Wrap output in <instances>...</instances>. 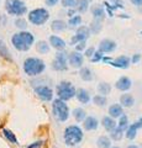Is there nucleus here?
<instances>
[{"label":"nucleus","mask_w":142,"mask_h":148,"mask_svg":"<svg viewBox=\"0 0 142 148\" xmlns=\"http://www.w3.org/2000/svg\"><path fill=\"white\" fill-rule=\"evenodd\" d=\"M35 42L34 35L29 31H20L14 34L11 37V43L17 51L20 52H26L31 48V46Z\"/></svg>","instance_id":"f257e3e1"},{"label":"nucleus","mask_w":142,"mask_h":148,"mask_svg":"<svg viewBox=\"0 0 142 148\" xmlns=\"http://www.w3.org/2000/svg\"><path fill=\"white\" fill-rule=\"evenodd\" d=\"M83 136H84L83 130L79 126H77V125H71L63 132V140H64L67 146H71V147L79 145L82 140H83Z\"/></svg>","instance_id":"f03ea898"},{"label":"nucleus","mask_w":142,"mask_h":148,"mask_svg":"<svg viewBox=\"0 0 142 148\" xmlns=\"http://www.w3.org/2000/svg\"><path fill=\"white\" fill-rule=\"evenodd\" d=\"M45 69H46V64L42 59H40V58L30 57V58L25 59V62H24V72L30 77L40 75Z\"/></svg>","instance_id":"7ed1b4c3"},{"label":"nucleus","mask_w":142,"mask_h":148,"mask_svg":"<svg viewBox=\"0 0 142 148\" xmlns=\"http://www.w3.org/2000/svg\"><path fill=\"white\" fill-rule=\"evenodd\" d=\"M52 114L54 119L59 122H66L69 119V108L66 104V101L61 99H56L52 103Z\"/></svg>","instance_id":"20e7f679"},{"label":"nucleus","mask_w":142,"mask_h":148,"mask_svg":"<svg viewBox=\"0 0 142 148\" xmlns=\"http://www.w3.org/2000/svg\"><path fill=\"white\" fill-rule=\"evenodd\" d=\"M5 10L8 14L14 16H22L27 11V6L22 0H6L5 1Z\"/></svg>","instance_id":"39448f33"},{"label":"nucleus","mask_w":142,"mask_h":148,"mask_svg":"<svg viewBox=\"0 0 142 148\" xmlns=\"http://www.w3.org/2000/svg\"><path fill=\"white\" fill-rule=\"evenodd\" d=\"M57 95L58 99L63 101H68L75 96V88L69 82H62L57 86Z\"/></svg>","instance_id":"423d86ee"},{"label":"nucleus","mask_w":142,"mask_h":148,"mask_svg":"<svg viewBox=\"0 0 142 148\" xmlns=\"http://www.w3.org/2000/svg\"><path fill=\"white\" fill-rule=\"evenodd\" d=\"M48 18H49V12L43 8L34 9L32 11L29 12V21L36 26L43 25Z\"/></svg>","instance_id":"0eeeda50"},{"label":"nucleus","mask_w":142,"mask_h":148,"mask_svg":"<svg viewBox=\"0 0 142 148\" xmlns=\"http://www.w3.org/2000/svg\"><path fill=\"white\" fill-rule=\"evenodd\" d=\"M90 36V29L86 26H79L75 31V35L72 37V45H77L80 42H85Z\"/></svg>","instance_id":"6e6552de"},{"label":"nucleus","mask_w":142,"mask_h":148,"mask_svg":"<svg viewBox=\"0 0 142 148\" xmlns=\"http://www.w3.org/2000/svg\"><path fill=\"white\" fill-rule=\"evenodd\" d=\"M35 94L42 101H51L53 99V90L47 85H38L35 88Z\"/></svg>","instance_id":"1a4fd4ad"},{"label":"nucleus","mask_w":142,"mask_h":148,"mask_svg":"<svg viewBox=\"0 0 142 148\" xmlns=\"http://www.w3.org/2000/svg\"><path fill=\"white\" fill-rule=\"evenodd\" d=\"M52 68L56 69V71H66L67 69V57L63 52L56 54L52 63Z\"/></svg>","instance_id":"9d476101"},{"label":"nucleus","mask_w":142,"mask_h":148,"mask_svg":"<svg viewBox=\"0 0 142 148\" xmlns=\"http://www.w3.org/2000/svg\"><path fill=\"white\" fill-rule=\"evenodd\" d=\"M83 61H84V57L79 52L71 53L69 58H68V62H69V64L73 68H82L83 67Z\"/></svg>","instance_id":"9b49d317"},{"label":"nucleus","mask_w":142,"mask_h":148,"mask_svg":"<svg viewBox=\"0 0 142 148\" xmlns=\"http://www.w3.org/2000/svg\"><path fill=\"white\" fill-rule=\"evenodd\" d=\"M116 48V43L111 40H103L99 43V52L100 53H109Z\"/></svg>","instance_id":"f8f14e48"},{"label":"nucleus","mask_w":142,"mask_h":148,"mask_svg":"<svg viewBox=\"0 0 142 148\" xmlns=\"http://www.w3.org/2000/svg\"><path fill=\"white\" fill-rule=\"evenodd\" d=\"M99 126V121L94 116H86L83 121V127L85 131H94Z\"/></svg>","instance_id":"ddd939ff"},{"label":"nucleus","mask_w":142,"mask_h":148,"mask_svg":"<svg viewBox=\"0 0 142 148\" xmlns=\"http://www.w3.org/2000/svg\"><path fill=\"white\" fill-rule=\"evenodd\" d=\"M116 89L121 90V91H127L132 86V82L129 77H121L116 83H115Z\"/></svg>","instance_id":"4468645a"},{"label":"nucleus","mask_w":142,"mask_h":148,"mask_svg":"<svg viewBox=\"0 0 142 148\" xmlns=\"http://www.w3.org/2000/svg\"><path fill=\"white\" fill-rule=\"evenodd\" d=\"M49 45L57 51H63L66 48V42L59 36H56V35L49 37Z\"/></svg>","instance_id":"2eb2a0df"},{"label":"nucleus","mask_w":142,"mask_h":148,"mask_svg":"<svg viewBox=\"0 0 142 148\" xmlns=\"http://www.w3.org/2000/svg\"><path fill=\"white\" fill-rule=\"evenodd\" d=\"M75 96H77L78 101L82 103V104H88L89 101H90V94H89V91L83 89V88H80V89L75 90Z\"/></svg>","instance_id":"dca6fc26"},{"label":"nucleus","mask_w":142,"mask_h":148,"mask_svg":"<svg viewBox=\"0 0 142 148\" xmlns=\"http://www.w3.org/2000/svg\"><path fill=\"white\" fill-rule=\"evenodd\" d=\"M122 115H123V109H122L121 105L114 104V105H111V106L109 108V116L113 117L114 120L121 117Z\"/></svg>","instance_id":"f3484780"},{"label":"nucleus","mask_w":142,"mask_h":148,"mask_svg":"<svg viewBox=\"0 0 142 148\" xmlns=\"http://www.w3.org/2000/svg\"><path fill=\"white\" fill-rule=\"evenodd\" d=\"M102 125H103V127L106 130V131H109V132L113 131V130L117 126L116 121L113 117H110V116H104L103 120H102Z\"/></svg>","instance_id":"a211bd4d"},{"label":"nucleus","mask_w":142,"mask_h":148,"mask_svg":"<svg viewBox=\"0 0 142 148\" xmlns=\"http://www.w3.org/2000/svg\"><path fill=\"white\" fill-rule=\"evenodd\" d=\"M113 66L117 67V68H129V66H130V58L126 57V56L117 57L115 61L113 62Z\"/></svg>","instance_id":"6ab92c4d"},{"label":"nucleus","mask_w":142,"mask_h":148,"mask_svg":"<svg viewBox=\"0 0 142 148\" xmlns=\"http://www.w3.org/2000/svg\"><path fill=\"white\" fill-rule=\"evenodd\" d=\"M120 104L122 108H131V106L135 104V99H134V96L130 94H122L120 98Z\"/></svg>","instance_id":"aec40b11"},{"label":"nucleus","mask_w":142,"mask_h":148,"mask_svg":"<svg viewBox=\"0 0 142 148\" xmlns=\"http://www.w3.org/2000/svg\"><path fill=\"white\" fill-rule=\"evenodd\" d=\"M137 130H139V126H137V123H132V125H129V127L126 128V137L129 138V140H135L136 136H137Z\"/></svg>","instance_id":"412c9836"},{"label":"nucleus","mask_w":142,"mask_h":148,"mask_svg":"<svg viewBox=\"0 0 142 148\" xmlns=\"http://www.w3.org/2000/svg\"><path fill=\"white\" fill-rule=\"evenodd\" d=\"M97 146L99 148H110L111 147V140L108 136H100L97 141Z\"/></svg>","instance_id":"4be33fe9"},{"label":"nucleus","mask_w":142,"mask_h":148,"mask_svg":"<svg viewBox=\"0 0 142 148\" xmlns=\"http://www.w3.org/2000/svg\"><path fill=\"white\" fill-rule=\"evenodd\" d=\"M123 133H125V131L123 130H121L120 127H115L113 130V131H110V140H114V141H120L121 138L123 137Z\"/></svg>","instance_id":"5701e85b"},{"label":"nucleus","mask_w":142,"mask_h":148,"mask_svg":"<svg viewBox=\"0 0 142 148\" xmlns=\"http://www.w3.org/2000/svg\"><path fill=\"white\" fill-rule=\"evenodd\" d=\"M98 91H99V95H103V96H106L111 92V85L109 83H100L98 85Z\"/></svg>","instance_id":"b1692460"},{"label":"nucleus","mask_w":142,"mask_h":148,"mask_svg":"<svg viewBox=\"0 0 142 148\" xmlns=\"http://www.w3.org/2000/svg\"><path fill=\"white\" fill-rule=\"evenodd\" d=\"M73 117H74L75 121H78V122H83L84 119L86 117V112L82 108H77L73 110Z\"/></svg>","instance_id":"393cba45"},{"label":"nucleus","mask_w":142,"mask_h":148,"mask_svg":"<svg viewBox=\"0 0 142 148\" xmlns=\"http://www.w3.org/2000/svg\"><path fill=\"white\" fill-rule=\"evenodd\" d=\"M36 51L41 54H46L49 52V45L46 42V41H38L36 43Z\"/></svg>","instance_id":"a878e982"},{"label":"nucleus","mask_w":142,"mask_h":148,"mask_svg":"<svg viewBox=\"0 0 142 148\" xmlns=\"http://www.w3.org/2000/svg\"><path fill=\"white\" fill-rule=\"evenodd\" d=\"M79 74H80V78H82V79L85 80V82L93 80V74H91V71H90L88 67H82Z\"/></svg>","instance_id":"bb28decb"},{"label":"nucleus","mask_w":142,"mask_h":148,"mask_svg":"<svg viewBox=\"0 0 142 148\" xmlns=\"http://www.w3.org/2000/svg\"><path fill=\"white\" fill-rule=\"evenodd\" d=\"M66 27H67L66 22L62 21V20H54V21L52 22V25H51V29H52V31H54V32H61V31L64 30Z\"/></svg>","instance_id":"cd10ccee"},{"label":"nucleus","mask_w":142,"mask_h":148,"mask_svg":"<svg viewBox=\"0 0 142 148\" xmlns=\"http://www.w3.org/2000/svg\"><path fill=\"white\" fill-rule=\"evenodd\" d=\"M3 135H4V137H5L10 143L17 145V138H16L15 133H14L12 131H10V130H8V128H4L3 130Z\"/></svg>","instance_id":"c85d7f7f"},{"label":"nucleus","mask_w":142,"mask_h":148,"mask_svg":"<svg viewBox=\"0 0 142 148\" xmlns=\"http://www.w3.org/2000/svg\"><path fill=\"white\" fill-rule=\"evenodd\" d=\"M75 9L79 12H85L89 8V1L88 0H77L75 1Z\"/></svg>","instance_id":"c756f323"},{"label":"nucleus","mask_w":142,"mask_h":148,"mask_svg":"<svg viewBox=\"0 0 142 148\" xmlns=\"http://www.w3.org/2000/svg\"><path fill=\"white\" fill-rule=\"evenodd\" d=\"M0 56L6 59H11V56H10V52H9V49L6 47V45L4 41L0 40Z\"/></svg>","instance_id":"7c9ffc66"},{"label":"nucleus","mask_w":142,"mask_h":148,"mask_svg":"<svg viewBox=\"0 0 142 148\" xmlns=\"http://www.w3.org/2000/svg\"><path fill=\"white\" fill-rule=\"evenodd\" d=\"M93 101H94V104L98 105V106H104V105H106V103H108L106 96H103V95H99V94L94 96Z\"/></svg>","instance_id":"2f4dec72"},{"label":"nucleus","mask_w":142,"mask_h":148,"mask_svg":"<svg viewBox=\"0 0 142 148\" xmlns=\"http://www.w3.org/2000/svg\"><path fill=\"white\" fill-rule=\"evenodd\" d=\"M117 127H120L121 130H125L129 127V117L126 116V115H122V116L120 117V121H119V123H117Z\"/></svg>","instance_id":"473e14b6"},{"label":"nucleus","mask_w":142,"mask_h":148,"mask_svg":"<svg viewBox=\"0 0 142 148\" xmlns=\"http://www.w3.org/2000/svg\"><path fill=\"white\" fill-rule=\"evenodd\" d=\"M80 22H82V17L79 15H77V16L71 17V20L68 21V25L72 26V27H77V26L80 25Z\"/></svg>","instance_id":"72a5a7b5"},{"label":"nucleus","mask_w":142,"mask_h":148,"mask_svg":"<svg viewBox=\"0 0 142 148\" xmlns=\"http://www.w3.org/2000/svg\"><path fill=\"white\" fill-rule=\"evenodd\" d=\"M15 26L19 27V29H21V31H25L26 26H27V22H26L25 18L19 17V18H16V20H15Z\"/></svg>","instance_id":"f704fd0d"},{"label":"nucleus","mask_w":142,"mask_h":148,"mask_svg":"<svg viewBox=\"0 0 142 148\" xmlns=\"http://www.w3.org/2000/svg\"><path fill=\"white\" fill-rule=\"evenodd\" d=\"M93 15L95 18H103L104 17V10L100 6H94L93 8Z\"/></svg>","instance_id":"c9c22d12"},{"label":"nucleus","mask_w":142,"mask_h":148,"mask_svg":"<svg viewBox=\"0 0 142 148\" xmlns=\"http://www.w3.org/2000/svg\"><path fill=\"white\" fill-rule=\"evenodd\" d=\"M61 1H62V5L64 8H74L77 0H61Z\"/></svg>","instance_id":"e433bc0d"},{"label":"nucleus","mask_w":142,"mask_h":148,"mask_svg":"<svg viewBox=\"0 0 142 148\" xmlns=\"http://www.w3.org/2000/svg\"><path fill=\"white\" fill-rule=\"evenodd\" d=\"M94 47H90V48H88V49H85V57H89V58H91V56L94 54Z\"/></svg>","instance_id":"4c0bfd02"},{"label":"nucleus","mask_w":142,"mask_h":148,"mask_svg":"<svg viewBox=\"0 0 142 148\" xmlns=\"http://www.w3.org/2000/svg\"><path fill=\"white\" fill-rule=\"evenodd\" d=\"M42 141H37V142H34L32 143V145H30L29 147H27V148H40L41 146H42Z\"/></svg>","instance_id":"58836bf2"},{"label":"nucleus","mask_w":142,"mask_h":148,"mask_svg":"<svg viewBox=\"0 0 142 148\" xmlns=\"http://www.w3.org/2000/svg\"><path fill=\"white\" fill-rule=\"evenodd\" d=\"M45 3H46V5H48V6H54L58 3V0H45Z\"/></svg>","instance_id":"ea45409f"},{"label":"nucleus","mask_w":142,"mask_h":148,"mask_svg":"<svg viewBox=\"0 0 142 148\" xmlns=\"http://www.w3.org/2000/svg\"><path fill=\"white\" fill-rule=\"evenodd\" d=\"M95 54H97V56H94V57L91 58V61H93V62H97V61H99L100 57H102V53H100V52H97Z\"/></svg>","instance_id":"a19ab883"},{"label":"nucleus","mask_w":142,"mask_h":148,"mask_svg":"<svg viewBox=\"0 0 142 148\" xmlns=\"http://www.w3.org/2000/svg\"><path fill=\"white\" fill-rule=\"evenodd\" d=\"M131 3L136 6H141L142 5V0H131Z\"/></svg>","instance_id":"79ce46f5"},{"label":"nucleus","mask_w":142,"mask_h":148,"mask_svg":"<svg viewBox=\"0 0 142 148\" xmlns=\"http://www.w3.org/2000/svg\"><path fill=\"white\" fill-rule=\"evenodd\" d=\"M84 45H85V42H80L79 45H78V46H77V49H78V51H80V49H83V48H85V46H84Z\"/></svg>","instance_id":"37998d69"},{"label":"nucleus","mask_w":142,"mask_h":148,"mask_svg":"<svg viewBox=\"0 0 142 148\" xmlns=\"http://www.w3.org/2000/svg\"><path fill=\"white\" fill-rule=\"evenodd\" d=\"M136 123H137V126H139V128H142V117L139 120V121H136Z\"/></svg>","instance_id":"c03bdc74"},{"label":"nucleus","mask_w":142,"mask_h":148,"mask_svg":"<svg viewBox=\"0 0 142 148\" xmlns=\"http://www.w3.org/2000/svg\"><path fill=\"white\" fill-rule=\"evenodd\" d=\"M139 59H140V56H136V57L132 58V61H134V62H139Z\"/></svg>","instance_id":"a18cd8bd"},{"label":"nucleus","mask_w":142,"mask_h":148,"mask_svg":"<svg viewBox=\"0 0 142 148\" xmlns=\"http://www.w3.org/2000/svg\"><path fill=\"white\" fill-rule=\"evenodd\" d=\"M127 148H140L139 146H135V145H131V146H129Z\"/></svg>","instance_id":"49530a36"},{"label":"nucleus","mask_w":142,"mask_h":148,"mask_svg":"<svg viewBox=\"0 0 142 148\" xmlns=\"http://www.w3.org/2000/svg\"><path fill=\"white\" fill-rule=\"evenodd\" d=\"M110 148H120V147H116V146H115V147H110Z\"/></svg>","instance_id":"de8ad7c7"},{"label":"nucleus","mask_w":142,"mask_h":148,"mask_svg":"<svg viewBox=\"0 0 142 148\" xmlns=\"http://www.w3.org/2000/svg\"><path fill=\"white\" fill-rule=\"evenodd\" d=\"M0 1H1V0H0Z\"/></svg>","instance_id":"09e8293b"}]
</instances>
